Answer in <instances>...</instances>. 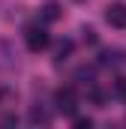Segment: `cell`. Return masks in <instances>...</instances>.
Segmentation results:
<instances>
[{
    "instance_id": "6da1fadb",
    "label": "cell",
    "mask_w": 126,
    "mask_h": 129,
    "mask_svg": "<svg viewBox=\"0 0 126 129\" xmlns=\"http://www.w3.org/2000/svg\"><path fill=\"white\" fill-rule=\"evenodd\" d=\"M24 39H27V48L30 51H42V48H48V42H51V36L45 33V27H39V24H33L24 30Z\"/></svg>"
},
{
    "instance_id": "7a4b0ae2",
    "label": "cell",
    "mask_w": 126,
    "mask_h": 129,
    "mask_svg": "<svg viewBox=\"0 0 126 129\" xmlns=\"http://www.w3.org/2000/svg\"><path fill=\"white\" fill-rule=\"evenodd\" d=\"M54 102H57V111H63V114H75L78 96H75V90H72V87H60V90H57V96H54Z\"/></svg>"
},
{
    "instance_id": "3957f363",
    "label": "cell",
    "mask_w": 126,
    "mask_h": 129,
    "mask_svg": "<svg viewBox=\"0 0 126 129\" xmlns=\"http://www.w3.org/2000/svg\"><path fill=\"white\" fill-rule=\"evenodd\" d=\"M105 21L111 27H126V3H111L105 9Z\"/></svg>"
},
{
    "instance_id": "277c9868",
    "label": "cell",
    "mask_w": 126,
    "mask_h": 129,
    "mask_svg": "<svg viewBox=\"0 0 126 129\" xmlns=\"http://www.w3.org/2000/svg\"><path fill=\"white\" fill-rule=\"evenodd\" d=\"M48 120H51V114H48L42 105H33L30 108V123H48Z\"/></svg>"
},
{
    "instance_id": "5b68a950",
    "label": "cell",
    "mask_w": 126,
    "mask_h": 129,
    "mask_svg": "<svg viewBox=\"0 0 126 129\" xmlns=\"http://www.w3.org/2000/svg\"><path fill=\"white\" fill-rule=\"evenodd\" d=\"M42 18H45V21H57V18H60V6H57V3H45Z\"/></svg>"
},
{
    "instance_id": "8992f818",
    "label": "cell",
    "mask_w": 126,
    "mask_h": 129,
    "mask_svg": "<svg viewBox=\"0 0 126 129\" xmlns=\"http://www.w3.org/2000/svg\"><path fill=\"white\" fill-rule=\"evenodd\" d=\"M69 51H72V42H69V39H63L60 45H57V63H63V60L69 57Z\"/></svg>"
},
{
    "instance_id": "52a82bcc",
    "label": "cell",
    "mask_w": 126,
    "mask_h": 129,
    "mask_svg": "<svg viewBox=\"0 0 126 129\" xmlns=\"http://www.w3.org/2000/svg\"><path fill=\"white\" fill-rule=\"evenodd\" d=\"M75 126H78V129H90L93 120H90V117H75Z\"/></svg>"
},
{
    "instance_id": "ba28073f",
    "label": "cell",
    "mask_w": 126,
    "mask_h": 129,
    "mask_svg": "<svg viewBox=\"0 0 126 129\" xmlns=\"http://www.w3.org/2000/svg\"><path fill=\"white\" fill-rule=\"evenodd\" d=\"M114 90H117V96H126V78H117Z\"/></svg>"
}]
</instances>
